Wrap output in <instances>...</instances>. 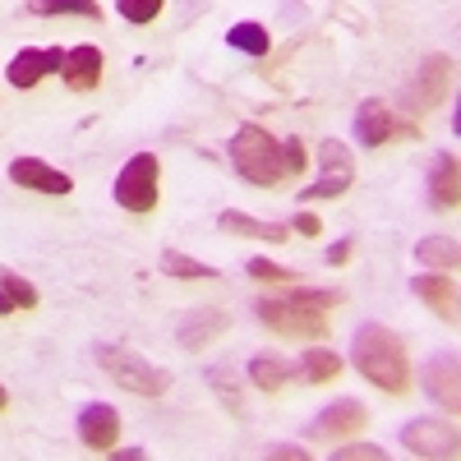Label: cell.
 Returning <instances> with one entry per match:
<instances>
[{
	"label": "cell",
	"mask_w": 461,
	"mask_h": 461,
	"mask_svg": "<svg viewBox=\"0 0 461 461\" xmlns=\"http://www.w3.org/2000/svg\"><path fill=\"white\" fill-rule=\"evenodd\" d=\"M351 365L374 383V388L402 397L411 388V360H406V346L397 332H388L383 323H365L351 341Z\"/></svg>",
	"instance_id": "obj_1"
},
{
	"label": "cell",
	"mask_w": 461,
	"mask_h": 461,
	"mask_svg": "<svg viewBox=\"0 0 461 461\" xmlns=\"http://www.w3.org/2000/svg\"><path fill=\"white\" fill-rule=\"evenodd\" d=\"M226 158H230V167H236V176L240 180H249V185H282L286 180V162H282V143L267 134L263 125H240L236 134H230V143H226Z\"/></svg>",
	"instance_id": "obj_2"
},
{
	"label": "cell",
	"mask_w": 461,
	"mask_h": 461,
	"mask_svg": "<svg viewBox=\"0 0 461 461\" xmlns=\"http://www.w3.org/2000/svg\"><path fill=\"white\" fill-rule=\"evenodd\" d=\"M97 365H102V374L111 378V383H121L125 393H134V397H162L167 388H171V374L162 369V365H152V360H143L139 351H130V346H97Z\"/></svg>",
	"instance_id": "obj_3"
},
{
	"label": "cell",
	"mask_w": 461,
	"mask_h": 461,
	"mask_svg": "<svg viewBox=\"0 0 461 461\" xmlns=\"http://www.w3.org/2000/svg\"><path fill=\"white\" fill-rule=\"evenodd\" d=\"M158 180H162V162L158 152H134V158L121 167V176H115V203H121L125 212H152L158 208Z\"/></svg>",
	"instance_id": "obj_4"
},
{
	"label": "cell",
	"mask_w": 461,
	"mask_h": 461,
	"mask_svg": "<svg viewBox=\"0 0 461 461\" xmlns=\"http://www.w3.org/2000/svg\"><path fill=\"white\" fill-rule=\"evenodd\" d=\"M254 314H258V323H267V328L282 332V337H323V332H328L323 310L295 304V300H286V295H277V300H258V304H254Z\"/></svg>",
	"instance_id": "obj_5"
},
{
	"label": "cell",
	"mask_w": 461,
	"mask_h": 461,
	"mask_svg": "<svg viewBox=\"0 0 461 461\" xmlns=\"http://www.w3.org/2000/svg\"><path fill=\"white\" fill-rule=\"evenodd\" d=\"M356 180V158H351V148H346L341 139H323L319 143V180L304 189V199H337L346 194Z\"/></svg>",
	"instance_id": "obj_6"
},
{
	"label": "cell",
	"mask_w": 461,
	"mask_h": 461,
	"mask_svg": "<svg viewBox=\"0 0 461 461\" xmlns=\"http://www.w3.org/2000/svg\"><path fill=\"white\" fill-rule=\"evenodd\" d=\"M402 443L411 456H456L461 452V438H456V425L452 415H425V420H411V425L402 429Z\"/></svg>",
	"instance_id": "obj_7"
},
{
	"label": "cell",
	"mask_w": 461,
	"mask_h": 461,
	"mask_svg": "<svg viewBox=\"0 0 461 461\" xmlns=\"http://www.w3.org/2000/svg\"><path fill=\"white\" fill-rule=\"evenodd\" d=\"M60 65H65V51H60V47H28V51H19V56L10 60L5 79H10L14 88H37L47 74H60Z\"/></svg>",
	"instance_id": "obj_8"
},
{
	"label": "cell",
	"mask_w": 461,
	"mask_h": 461,
	"mask_svg": "<svg viewBox=\"0 0 461 461\" xmlns=\"http://www.w3.org/2000/svg\"><path fill=\"white\" fill-rule=\"evenodd\" d=\"M369 425V411L356 402V397H341V402H332L314 425H310V438H351V434H360Z\"/></svg>",
	"instance_id": "obj_9"
},
{
	"label": "cell",
	"mask_w": 461,
	"mask_h": 461,
	"mask_svg": "<svg viewBox=\"0 0 461 461\" xmlns=\"http://www.w3.org/2000/svg\"><path fill=\"white\" fill-rule=\"evenodd\" d=\"M447 88H452V56H429L420 65L415 84L406 88V102L411 106H438Z\"/></svg>",
	"instance_id": "obj_10"
},
{
	"label": "cell",
	"mask_w": 461,
	"mask_h": 461,
	"mask_svg": "<svg viewBox=\"0 0 461 461\" xmlns=\"http://www.w3.org/2000/svg\"><path fill=\"white\" fill-rule=\"evenodd\" d=\"M10 180L19 189H37V194H69V189H74V180L65 171L47 167L42 158H14L10 162Z\"/></svg>",
	"instance_id": "obj_11"
},
{
	"label": "cell",
	"mask_w": 461,
	"mask_h": 461,
	"mask_svg": "<svg viewBox=\"0 0 461 461\" xmlns=\"http://www.w3.org/2000/svg\"><path fill=\"white\" fill-rule=\"evenodd\" d=\"M79 438H84L93 452H111L115 438H121V415H115V406L88 402V406L79 411Z\"/></svg>",
	"instance_id": "obj_12"
},
{
	"label": "cell",
	"mask_w": 461,
	"mask_h": 461,
	"mask_svg": "<svg viewBox=\"0 0 461 461\" xmlns=\"http://www.w3.org/2000/svg\"><path fill=\"white\" fill-rule=\"evenodd\" d=\"M425 393H429L434 406L456 415V402H461V393H456V351H443L425 365Z\"/></svg>",
	"instance_id": "obj_13"
},
{
	"label": "cell",
	"mask_w": 461,
	"mask_h": 461,
	"mask_svg": "<svg viewBox=\"0 0 461 461\" xmlns=\"http://www.w3.org/2000/svg\"><path fill=\"white\" fill-rule=\"evenodd\" d=\"M411 291L425 300L434 314H443L447 323H456V282H452V273H420L411 282Z\"/></svg>",
	"instance_id": "obj_14"
},
{
	"label": "cell",
	"mask_w": 461,
	"mask_h": 461,
	"mask_svg": "<svg viewBox=\"0 0 461 461\" xmlns=\"http://www.w3.org/2000/svg\"><path fill=\"white\" fill-rule=\"evenodd\" d=\"M393 134H402V125L393 121V111L383 106V102H365V106L356 111V139H360L365 148H383Z\"/></svg>",
	"instance_id": "obj_15"
},
{
	"label": "cell",
	"mask_w": 461,
	"mask_h": 461,
	"mask_svg": "<svg viewBox=\"0 0 461 461\" xmlns=\"http://www.w3.org/2000/svg\"><path fill=\"white\" fill-rule=\"evenodd\" d=\"M456 199H461V189H456V152L447 148V152H438L434 167H429V203L438 212H452Z\"/></svg>",
	"instance_id": "obj_16"
},
{
	"label": "cell",
	"mask_w": 461,
	"mask_h": 461,
	"mask_svg": "<svg viewBox=\"0 0 461 461\" xmlns=\"http://www.w3.org/2000/svg\"><path fill=\"white\" fill-rule=\"evenodd\" d=\"M60 74H65V84H69L74 93L97 88V79H102V51H97V47H74V51H65Z\"/></svg>",
	"instance_id": "obj_17"
},
{
	"label": "cell",
	"mask_w": 461,
	"mask_h": 461,
	"mask_svg": "<svg viewBox=\"0 0 461 461\" xmlns=\"http://www.w3.org/2000/svg\"><path fill=\"white\" fill-rule=\"evenodd\" d=\"M230 328V319L221 314V310H194V314H185L180 319V346H185V351H199V346H208L217 332H226Z\"/></svg>",
	"instance_id": "obj_18"
},
{
	"label": "cell",
	"mask_w": 461,
	"mask_h": 461,
	"mask_svg": "<svg viewBox=\"0 0 461 461\" xmlns=\"http://www.w3.org/2000/svg\"><path fill=\"white\" fill-rule=\"evenodd\" d=\"M221 230H236V236H249V240H267V245H282L291 230L286 226H277V221H258V217H249V212H240V208H221Z\"/></svg>",
	"instance_id": "obj_19"
},
{
	"label": "cell",
	"mask_w": 461,
	"mask_h": 461,
	"mask_svg": "<svg viewBox=\"0 0 461 461\" xmlns=\"http://www.w3.org/2000/svg\"><path fill=\"white\" fill-rule=\"evenodd\" d=\"M245 369H249V383H254L258 393H282L286 383L295 378V365H291V360H282V356H267V351H258Z\"/></svg>",
	"instance_id": "obj_20"
},
{
	"label": "cell",
	"mask_w": 461,
	"mask_h": 461,
	"mask_svg": "<svg viewBox=\"0 0 461 461\" xmlns=\"http://www.w3.org/2000/svg\"><path fill=\"white\" fill-rule=\"evenodd\" d=\"M456 254H461V249H456L452 236H425V240L415 245V258L425 263V267H434V273H452V267L461 263Z\"/></svg>",
	"instance_id": "obj_21"
},
{
	"label": "cell",
	"mask_w": 461,
	"mask_h": 461,
	"mask_svg": "<svg viewBox=\"0 0 461 461\" xmlns=\"http://www.w3.org/2000/svg\"><path fill=\"white\" fill-rule=\"evenodd\" d=\"M162 273H167V277H180V282H217V277H221L217 267L189 258V254H180V249H162Z\"/></svg>",
	"instance_id": "obj_22"
},
{
	"label": "cell",
	"mask_w": 461,
	"mask_h": 461,
	"mask_svg": "<svg viewBox=\"0 0 461 461\" xmlns=\"http://www.w3.org/2000/svg\"><path fill=\"white\" fill-rule=\"evenodd\" d=\"M300 374L310 378V383H332L341 374V356L328 351V346H310V351L300 356Z\"/></svg>",
	"instance_id": "obj_23"
},
{
	"label": "cell",
	"mask_w": 461,
	"mask_h": 461,
	"mask_svg": "<svg viewBox=\"0 0 461 461\" xmlns=\"http://www.w3.org/2000/svg\"><path fill=\"white\" fill-rule=\"evenodd\" d=\"M226 47H236V51H245V56H267L273 37H267L263 23H230V28H226Z\"/></svg>",
	"instance_id": "obj_24"
},
{
	"label": "cell",
	"mask_w": 461,
	"mask_h": 461,
	"mask_svg": "<svg viewBox=\"0 0 461 461\" xmlns=\"http://www.w3.org/2000/svg\"><path fill=\"white\" fill-rule=\"evenodd\" d=\"M37 14H84V19H102L97 0H37Z\"/></svg>",
	"instance_id": "obj_25"
},
{
	"label": "cell",
	"mask_w": 461,
	"mask_h": 461,
	"mask_svg": "<svg viewBox=\"0 0 461 461\" xmlns=\"http://www.w3.org/2000/svg\"><path fill=\"white\" fill-rule=\"evenodd\" d=\"M0 286L10 291V300L19 304V310H37V286L23 282L19 273H10V267H0Z\"/></svg>",
	"instance_id": "obj_26"
},
{
	"label": "cell",
	"mask_w": 461,
	"mask_h": 461,
	"mask_svg": "<svg viewBox=\"0 0 461 461\" xmlns=\"http://www.w3.org/2000/svg\"><path fill=\"white\" fill-rule=\"evenodd\" d=\"M115 14L130 23H152L162 14V0H115Z\"/></svg>",
	"instance_id": "obj_27"
},
{
	"label": "cell",
	"mask_w": 461,
	"mask_h": 461,
	"mask_svg": "<svg viewBox=\"0 0 461 461\" xmlns=\"http://www.w3.org/2000/svg\"><path fill=\"white\" fill-rule=\"evenodd\" d=\"M245 273H249L254 282H295L291 267H282V263H273V258H249Z\"/></svg>",
	"instance_id": "obj_28"
},
{
	"label": "cell",
	"mask_w": 461,
	"mask_h": 461,
	"mask_svg": "<svg viewBox=\"0 0 461 461\" xmlns=\"http://www.w3.org/2000/svg\"><path fill=\"white\" fill-rule=\"evenodd\" d=\"M388 452H383L378 443H346V447H332V461H383Z\"/></svg>",
	"instance_id": "obj_29"
},
{
	"label": "cell",
	"mask_w": 461,
	"mask_h": 461,
	"mask_svg": "<svg viewBox=\"0 0 461 461\" xmlns=\"http://www.w3.org/2000/svg\"><path fill=\"white\" fill-rule=\"evenodd\" d=\"M286 300H295V304H310V310H337V304L346 300L341 291H291Z\"/></svg>",
	"instance_id": "obj_30"
},
{
	"label": "cell",
	"mask_w": 461,
	"mask_h": 461,
	"mask_svg": "<svg viewBox=\"0 0 461 461\" xmlns=\"http://www.w3.org/2000/svg\"><path fill=\"white\" fill-rule=\"evenodd\" d=\"M208 383H212V393H221V397H226V406L240 415V388H236V378H230L226 369H208Z\"/></svg>",
	"instance_id": "obj_31"
},
{
	"label": "cell",
	"mask_w": 461,
	"mask_h": 461,
	"mask_svg": "<svg viewBox=\"0 0 461 461\" xmlns=\"http://www.w3.org/2000/svg\"><path fill=\"white\" fill-rule=\"evenodd\" d=\"M282 162H286V176H300L304 167H310V152H304L300 139H286L282 143Z\"/></svg>",
	"instance_id": "obj_32"
},
{
	"label": "cell",
	"mask_w": 461,
	"mask_h": 461,
	"mask_svg": "<svg viewBox=\"0 0 461 461\" xmlns=\"http://www.w3.org/2000/svg\"><path fill=\"white\" fill-rule=\"evenodd\" d=\"M263 456H295V461H304V456H310V447H300V443H277V447H263Z\"/></svg>",
	"instance_id": "obj_33"
},
{
	"label": "cell",
	"mask_w": 461,
	"mask_h": 461,
	"mask_svg": "<svg viewBox=\"0 0 461 461\" xmlns=\"http://www.w3.org/2000/svg\"><path fill=\"white\" fill-rule=\"evenodd\" d=\"M351 249H356V240H351V236L337 240V245L328 249V263H346V258H351Z\"/></svg>",
	"instance_id": "obj_34"
},
{
	"label": "cell",
	"mask_w": 461,
	"mask_h": 461,
	"mask_svg": "<svg viewBox=\"0 0 461 461\" xmlns=\"http://www.w3.org/2000/svg\"><path fill=\"white\" fill-rule=\"evenodd\" d=\"M295 230H300V236H319V217L314 212H300L295 217Z\"/></svg>",
	"instance_id": "obj_35"
},
{
	"label": "cell",
	"mask_w": 461,
	"mask_h": 461,
	"mask_svg": "<svg viewBox=\"0 0 461 461\" xmlns=\"http://www.w3.org/2000/svg\"><path fill=\"white\" fill-rule=\"evenodd\" d=\"M111 456H115V461H139L143 452H139V447H111Z\"/></svg>",
	"instance_id": "obj_36"
},
{
	"label": "cell",
	"mask_w": 461,
	"mask_h": 461,
	"mask_svg": "<svg viewBox=\"0 0 461 461\" xmlns=\"http://www.w3.org/2000/svg\"><path fill=\"white\" fill-rule=\"evenodd\" d=\"M10 310H19V304H14V300H10V291H5V286H0V319H5V314H10Z\"/></svg>",
	"instance_id": "obj_37"
},
{
	"label": "cell",
	"mask_w": 461,
	"mask_h": 461,
	"mask_svg": "<svg viewBox=\"0 0 461 461\" xmlns=\"http://www.w3.org/2000/svg\"><path fill=\"white\" fill-rule=\"evenodd\" d=\"M5 406H10V393H5V388H0V411H5Z\"/></svg>",
	"instance_id": "obj_38"
}]
</instances>
